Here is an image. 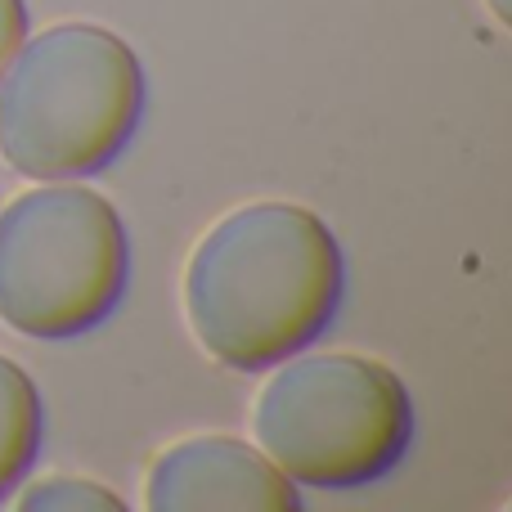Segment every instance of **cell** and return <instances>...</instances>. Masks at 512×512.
<instances>
[{
  "mask_svg": "<svg viewBox=\"0 0 512 512\" xmlns=\"http://www.w3.org/2000/svg\"><path fill=\"white\" fill-rule=\"evenodd\" d=\"M346 256L324 216L297 203H248L198 239L185 270V319L216 364L265 373L337 319Z\"/></svg>",
  "mask_w": 512,
  "mask_h": 512,
  "instance_id": "6da1fadb",
  "label": "cell"
},
{
  "mask_svg": "<svg viewBox=\"0 0 512 512\" xmlns=\"http://www.w3.org/2000/svg\"><path fill=\"white\" fill-rule=\"evenodd\" d=\"M149 77L117 32L54 23L0 72V158L27 180H90L144 122Z\"/></svg>",
  "mask_w": 512,
  "mask_h": 512,
  "instance_id": "7a4b0ae2",
  "label": "cell"
},
{
  "mask_svg": "<svg viewBox=\"0 0 512 512\" xmlns=\"http://www.w3.org/2000/svg\"><path fill=\"white\" fill-rule=\"evenodd\" d=\"M256 450L301 490H364L414 445V396L391 364L351 351L288 355L252 405Z\"/></svg>",
  "mask_w": 512,
  "mask_h": 512,
  "instance_id": "3957f363",
  "label": "cell"
},
{
  "mask_svg": "<svg viewBox=\"0 0 512 512\" xmlns=\"http://www.w3.org/2000/svg\"><path fill=\"white\" fill-rule=\"evenodd\" d=\"M131 283L126 221L81 180H41L0 207V319L72 342L117 315Z\"/></svg>",
  "mask_w": 512,
  "mask_h": 512,
  "instance_id": "277c9868",
  "label": "cell"
},
{
  "mask_svg": "<svg viewBox=\"0 0 512 512\" xmlns=\"http://www.w3.org/2000/svg\"><path fill=\"white\" fill-rule=\"evenodd\" d=\"M149 512H301V486L239 436H185L153 459Z\"/></svg>",
  "mask_w": 512,
  "mask_h": 512,
  "instance_id": "5b68a950",
  "label": "cell"
},
{
  "mask_svg": "<svg viewBox=\"0 0 512 512\" xmlns=\"http://www.w3.org/2000/svg\"><path fill=\"white\" fill-rule=\"evenodd\" d=\"M45 445V400L32 373L0 355V504L23 486Z\"/></svg>",
  "mask_w": 512,
  "mask_h": 512,
  "instance_id": "8992f818",
  "label": "cell"
},
{
  "mask_svg": "<svg viewBox=\"0 0 512 512\" xmlns=\"http://www.w3.org/2000/svg\"><path fill=\"white\" fill-rule=\"evenodd\" d=\"M18 512H126V499L90 477H45L18 495Z\"/></svg>",
  "mask_w": 512,
  "mask_h": 512,
  "instance_id": "52a82bcc",
  "label": "cell"
},
{
  "mask_svg": "<svg viewBox=\"0 0 512 512\" xmlns=\"http://www.w3.org/2000/svg\"><path fill=\"white\" fill-rule=\"evenodd\" d=\"M27 0H0V72L9 68V59L18 54V45L27 41Z\"/></svg>",
  "mask_w": 512,
  "mask_h": 512,
  "instance_id": "ba28073f",
  "label": "cell"
},
{
  "mask_svg": "<svg viewBox=\"0 0 512 512\" xmlns=\"http://www.w3.org/2000/svg\"><path fill=\"white\" fill-rule=\"evenodd\" d=\"M486 5H490V14H495V23H499V27H508V18H512L508 0H486Z\"/></svg>",
  "mask_w": 512,
  "mask_h": 512,
  "instance_id": "9c48e42d",
  "label": "cell"
}]
</instances>
